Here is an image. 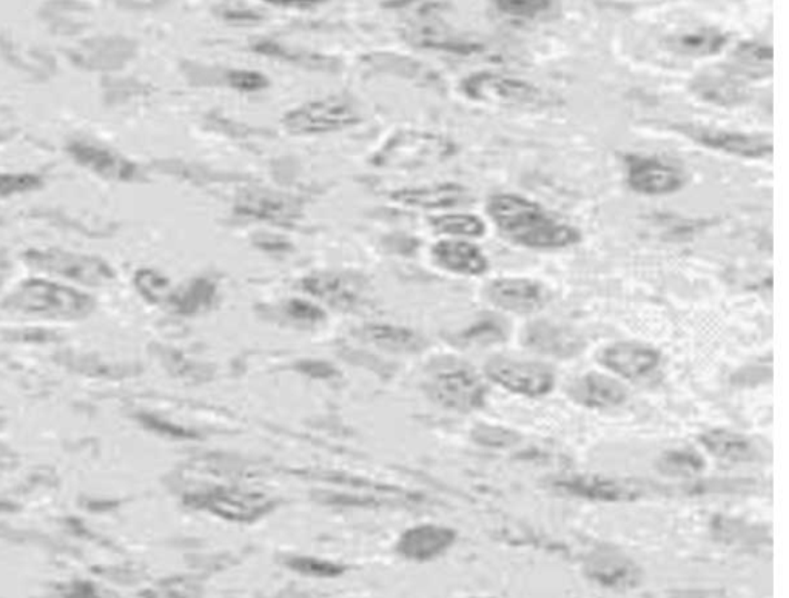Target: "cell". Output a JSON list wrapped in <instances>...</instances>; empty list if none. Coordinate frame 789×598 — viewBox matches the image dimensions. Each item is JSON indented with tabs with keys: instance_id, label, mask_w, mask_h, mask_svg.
<instances>
[{
	"instance_id": "obj_25",
	"label": "cell",
	"mask_w": 789,
	"mask_h": 598,
	"mask_svg": "<svg viewBox=\"0 0 789 598\" xmlns=\"http://www.w3.org/2000/svg\"><path fill=\"white\" fill-rule=\"evenodd\" d=\"M392 199L398 204L413 209L441 210L457 207L467 201V190L463 185L440 184L430 187L398 190L392 193Z\"/></svg>"
},
{
	"instance_id": "obj_22",
	"label": "cell",
	"mask_w": 789,
	"mask_h": 598,
	"mask_svg": "<svg viewBox=\"0 0 789 598\" xmlns=\"http://www.w3.org/2000/svg\"><path fill=\"white\" fill-rule=\"evenodd\" d=\"M569 395L577 403L591 409L620 406L628 398L625 386L603 373L589 372L569 387Z\"/></svg>"
},
{
	"instance_id": "obj_18",
	"label": "cell",
	"mask_w": 789,
	"mask_h": 598,
	"mask_svg": "<svg viewBox=\"0 0 789 598\" xmlns=\"http://www.w3.org/2000/svg\"><path fill=\"white\" fill-rule=\"evenodd\" d=\"M586 575L592 582L611 589H632L642 582V572L631 558L615 549L603 548L589 557Z\"/></svg>"
},
{
	"instance_id": "obj_43",
	"label": "cell",
	"mask_w": 789,
	"mask_h": 598,
	"mask_svg": "<svg viewBox=\"0 0 789 598\" xmlns=\"http://www.w3.org/2000/svg\"><path fill=\"white\" fill-rule=\"evenodd\" d=\"M113 7L125 11H150L164 7L168 0H107Z\"/></svg>"
},
{
	"instance_id": "obj_24",
	"label": "cell",
	"mask_w": 789,
	"mask_h": 598,
	"mask_svg": "<svg viewBox=\"0 0 789 598\" xmlns=\"http://www.w3.org/2000/svg\"><path fill=\"white\" fill-rule=\"evenodd\" d=\"M37 14L51 33L74 36L90 24L91 8L81 0H47Z\"/></svg>"
},
{
	"instance_id": "obj_5",
	"label": "cell",
	"mask_w": 789,
	"mask_h": 598,
	"mask_svg": "<svg viewBox=\"0 0 789 598\" xmlns=\"http://www.w3.org/2000/svg\"><path fill=\"white\" fill-rule=\"evenodd\" d=\"M28 266L53 273L84 286H105L115 278V272L105 259L62 249H30L24 253Z\"/></svg>"
},
{
	"instance_id": "obj_29",
	"label": "cell",
	"mask_w": 789,
	"mask_h": 598,
	"mask_svg": "<svg viewBox=\"0 0 789 598\" xmlns=\"http://www.w3.org/2000/svg\"><path fill=\"white\" fill-rule=\"evenodd\" d=\"M364 340L375 344L378 349L393 353H417L426 343L418 333L395 326H367L363 329Z\"/></svg>"
},
{
	"instance_id": "obj_28",
	"label": "cell",
	"mask_w": 789,
	"mask_h": 598,
	"mask_svg": "<svg viewBox=\"0 0 789 598\" xmlns=\"http://www.w3.org/2000/svg\"><path fill=\"white\" fill-rule=\"evenodd\" d=\"M692 88L695 93H699L700 98L712 104L734 105L746 98V88L737 76L729 71L703 74L694 82Z\"/></svg>"
},
{
	"instance_id": "obj_26",
	"label": "cell",
	"mask_w": 789,
	"mask_h": 598,
	"mask_svg": "<svg viewBox=\"0 0 789 598\" xmlns=\"http://www.w3.org/2000/svg\"><path fill=\"white\" fill-rule=\"evenodd\" d=\"M709 454L728 463H749L759 458V449L753 440L736 432L714 429L700 437Z\"/></svg>"
},
{
	"instance_id": "obj_39",
	"label": "cell",
	"mask_w": 789,
	"mask_h": 598,
	"mask_svg": "<svg viewBox=\"0 0 789 598\" xmlns=\"http://www.w3.org/2000/svg\"><path fill=\"white\" fill-rule=\"evenodd\" d=\"M507 332L509 330L501 321L489 318V320L478 321L471 329H467L461 338L467 343L491 344L506 340Z\"/></svg>"
},
{
	"instance_id": "obj_41",
	"label": "cell",
	"mask_w": 789,
	"mask_h": 598,
	"mask_svg": "<svg viewBox=\"0 0 789 598\" xmlns=\"http://www.w3.org/2000/svg\"><path fill=\"white\" fill-rule=\"evenodd\" d=\"M283 312L295 323L318 324L326 320V313L323 310L303 299H290L284 304Z\"/></svg>"
},
{
	"instance_id": "obj_20",
	"label": "cell",
	"mask_w": 789,
	"mask_h": 598,
	"mask_svg": "<svg viewBox=\"0 0 789 598\" xmlns=\"http://www.w3.org/2000/svg\"><path fill=\"white\" fill-rule=\"evenodd\" d=\"M457 540L454 529L421 525L407 529L397 543V552L412 562H429L443 555Z\"/></svg>"
},
{
	"instance_id": "obj_33",
	"label": "cell",
	"mask_w": 789,
	"mask_h": 598,
	"mask_svg": "<svg viewBox=\"0 0 789 598\" xmlns=\"http://www.w3.org/2000/svg\"><path fill=\"white\" fill-rule=\"evenodd\" d=\"M705 466L702 455L691 449L666 452L657 461L659 471L668 477H694L705 471Z\"/></svg>"
},
{
	"instance_id": "obj_23",
	"label": "cell",
	"mask_w": 789,
	"mask_h": 598,
	"mask_svg": "<svg viewBox=\"0 0 789 598\" xmlns=\"http://www.w3.org/2000/svg\"><path fill=\"white\" fill-rule=\"evenodd\" d=\"M432 256L438 266L460 275H483L489 269L486 255L472 242L458 239L440 241L432 249Z\"/></svg>"
},
{
	"instance_id": "obj_12",
	"label": "cell",
	"mask_w": 789,
	"mask_h": 598,
	"mask_svg": "<svg viewBox=\"0 0 789 598\" xmlns=\"http://www.w3.org/2000/svg\"><path fill=\"white\" fill-rule=\"evenodd\" d=\"M551 484L554 491L560 494L606 503L634 501L643 495L642 486L635 481L605 475H565L554 478Z\"/></svg>"
},
{
	"instance_id": "obj_47",
	"label": "cell",
	"mask_w": 789,
	"mask_h": 598,
	"mask_svg": "<svg viewBox=\"0 0 789 598\" xmlns=\"http://www.w3.org/2000/svg\"><path fill=\"white\" fill-rule=\"evenodd\" d=\"M0 138H2V136H0Z\"/></svg>"
},
{
	"instance_id": "obj_34",
	"label": "cell",
	"mask_w": 789,
	"mask_h": 598,
	"mask_svg": "<svg viewBox=\"0 0 789 598\" xmlns=\"http://www.w3.org/2000/svg\"><path fill=\"white\" fill-rule=\"evenodd\" d=\"M432 227L438 233L452 236H467V238H478L486 233V224L478 216L466 215V213H450L432 218Z\"/></svg>"
},
{
	"instance_id": "obj_21",
	"label": "cell",
	"mask_w": 789,
	"mask_h": 598,
	"mask_svg": "<svg viewBox=\"0 0 789 598\" xmlns=\"http://www.w3.org/2000/svg\"><path fill=\"white\" fill-rule=\"evenodd\" d=\"M523 346L543 355L571 358L585 349L580 336L549 323L529 324L521 336Z\"/></svg>"
},
{
	"instance_id": "obj_27",
	"label": "cell",
	"mask_w": 789,
	"mask_h": 598,
	"mask_svg": "<svg viewBox=\"0 0 789 598\" xmlns=\"http://www.w3.org/2000/svg\"><path fill=\"white\" fill-rule=\"evenodd\" d=\"M728 37L716 28H697L674 34L666 39V47L672 53L688 58H705L719 53L726 45Z\"/></svg>"
},
{
	"instance_id": "obj_16",
	"label": "cell",
	"mask_w": 789,
	"mask_h": 598,
	"mask_svg": "<svg viewBox=\"0 0 789 598\" xmlns=\"http://www.w3.org/2000/svg\"><path fill=\"white\" fill-rule=\"evenodd\" d=\"M628 184L634 192L642 195H671L686 184V176L679 168L660 159L631 156L628 159Z\"/></svg>"
},
{
	"instance_id": "obj_19",
	"label": "cell",
	"mask_w": 789,
	"mask_h": 598,
	"mask_svg": "<svg viewBox=\"0 0 789 598\" xmlns=\"http://www.w3.org/2000/svg\"><path fill=\"white\" fill-rule=\"evenodd\" d=\"M598 361L626 380H638L657 369L660 353L640 344L618 343L601 350Z\"/></svg>"
},
{
	"instance_id": "obj_13",
	"label": "cell",
	"mask_w": 789,
	"mask_h": 598,
	"mask_svg": "<svg viewBox=\"0 0 789 598\" xmlns=\"http://www.w3.org/2000/svg\"><path fill=\"white\" fill-rule=\"evenodd\" d=\"M680 133L712 150L748 159H765L773 155L774 145L766 136L725 132L699 125H679Z\"/></svg>"
},
{
	"instance_id": "obj_11",
	"label": "cell",
	"mask_w": 789,
	"mask_h": 598,
	"mask_svg": "<svg viewBox=\"0 0 789 598\" xmlns=\"http://www.w3.org/2000/svg\"><path fill=\"white\" fill-rule=\"evenodd\" d=\"M195 508L207 509L212 514L230 521L258 520L276 508L275 501L259 492H242L236 489H216V491L195 494L189 501Z\"/></svg>"
},
{
	"instance_id": "obj_7",
	"label": "cell",
	"mask_w": 789,
	"mask_h": 598,
	"mask_svg": "<svg viewBox=\"0 0 789 598\" xmlns=\"http://www.w3.org/2000/svg\"><path fill=\"white\" fill-rule=\"evenodd\" d=\"M65 152L79 167L105 181L130 184L142 179L141 168L135 161L102 142L88 138L70 139L65 145Z\"/></svg>"
},
{
	"instance_id": "obj_37",
	"label": "cell",
	"mask_w": 789,
	"mask_h": 598,
	"mask_svg": "<svg viewBox=\"0 0 789 598\" xmlns=\"http://www.w3.org/2000/svg\"><path fill=\"white\" fill-rule=\"evenodd\" d=\"M135 286L150 303H162L170 296V283L155 270H139L135 275Z\"/></svg>"
},
{
	"instance_id": "obj_38",
	"label": "cell",
	"mask_w": 789,
	"mask_h": 598,
	"mask_svg": "<svg viewBox=\"0 0 789 598\" xmlns=\"http://www.w3.org/2000/svg\"><path fill=\"white\" fill-rule=\"evenodd\" d=\"M495 7L504 16L535 19L552 7V0H495Z\"/></svg>"
},
{
	"instance_id": "obj_31",
	"label": "cell",
	"mask_w": 789,
	"mask_h": 598,
	"mask_svg": "<svg viewBox=\"0 0 789 598\" xmlns=\"http://www.w3.org/2000/svg\"><path fill=\"white\" fill-rule=\"evenodd\" d=\"M218 289L210 279L198 278L176 293H170L168 303L181 315H195L215 304Z\"/></svg>"
},
{
	"instance_id": "obj_44",
	"label": "cell",
	"mask_w": 789,
	"mask_h": 598,
	"mask_svg": "<svg viewBox=\"0 0 789 598\" xmlns=\"http://www.w3.org/2000/svg\"><path fill=\"white\" fill-rule=\"evenodd\" d=\"M301 369H303V372L309 373V375L316 378H330L332 375H336L335 369L326 363H313V361H310V363L301 364Z\"/></svg>"
},
{
	"instance_id": "obj_30",
	"label": "cell",
	"mask_w": 789,
	"mask_h": 598,
	"mask_svg": "<svg viewBox=\"0 0 789 598\" xmlns=\"http://www.w3.org/2000/svg\"><path fill=\"white\" fill-rule=\"evenodd\" d=\"M0 53L4 56L5 61L10 62L14 67L21 68L25 73L34 74L37 78L53 76L54 70H56V62L50 54L36 50V48L24 50L22 45L16 44L7 37H0Z\"/></svg>"
},
{
	"instance_id": "obj_36",
	"label": "cell",
	"mask_w": 789,
	"mask_h": 598,
	"mask_svg": "<svg viewBox=\"0 0 789 598\" xmlns=\"http://www.w3.org/2000/svg\"><path fill=\"white\" fill-rule=\"evenodd\" d=\"M284 565L298 574L307 575V577L315 578H336L346 572V568L336 563L327 562V560H319L313 557H287L284 560Z\"/></svg>"
},
{
	"instance_id": "obj_6",
	"label": "cell",
	"mask_w": 789,
	"mask_h": 598,
	"mask_svg": "<svg viewBox=\"0 0 789 598\" xmlns=\"http://www.w3.org/2000/svg\"><path fill=\"white\" fill-rule=\"evenodd\" d=\"M467 98L503 107H543L546 96L540 88L521 79L497 73H477L464 79Z\"/></svg>"
},
{
	"instance_id": "obj_42",
	"label": "cell",
	"mask_w": 789,
	"mask_h": 598,
	"mask_svg": "<svg viewBox=\"0 0 789 598\" xmlns=\"http://www.w3.org/2000/svg\"><path fill=\"white\" fill-rule=\"evenodd\" d=\"M229 85L242 93H255V91L266 90L269 87L264 74L252 70H233L229 73Z\"/></svg>"
},
{
	"instance_id": "obj_2",
	"label": "cell",
	"mask_w": 789,
	"mask_h": 598,
	"mask_svg": "<svg viewBox=\"0 0 789 598\" xmlns=\"http://www.w3.org/2000/svg\"><path fill=\"white\" fill-rule=\"evenodd\" d=\"M4 309L50 320L74 321L87 318L95 310V299L45 279H28L5 299Z\"/></svg>"
},
{
	"instance_id": "obj_8",
	"label": "cell",
	"mask_w": 789,
	"mask_h": 598,
	"mask_svg": "<svg viewBox=\"0 0 789 598\" xmlns=\"http://www.w3.org/2000/svg\"><path fill=\"white\" fill-rule=\"evenodd\" d=\"M450 155V144L429 133L401 132L384 144L373 162L378 167L415 168Z\"/></svg>"
},
{
	"instance_id": "obj_1",
	"label": "cell",
	"mask_w": 789,
	"mask_h": 598,
	"mask_svg": "<svg viewBox=\"0 0 789 598\" xmlns=\"http://www.w3.org/2000/svg\"><path fill=\"white\" fill-rule=\"evenodd\" d=\"M487 213L504 238L528 249H565L581 239L580 232L520 195L498 193L487 201Z\"/></svg>"
},
{
	"instance_id": "obj_40",
	"label": "cell",
	"mask_w": 789,
	"mask_h": 598,
	"mask_svg": "<svg viewBox=\"0 0 789 598\" xmlns=\"http://www.w3.org/2000/svg\"><path fill=\"white\" fill-rule=\"evenodd\" d=\"M474 440L483 446L506 449V447L517 444L520 441V435L511 429H504V427L481 424L477 429H474Z\"/></svg>"
},
{
	"instance_id": "obj_4",
	"label": "cell",
	"mask_w": 789,
	"mask_h": 598,
	"mask_svg": "<svg viewBox=\"0 0 789 598\" xmlns=\"http://www.w3.org/2000/svg\"><path fill=\"white\" fill-rule=\"evenodd\" d=\"M427 394L440 406L467 414L484 406L487 389L474 367L450 361L432 375Z\"/></svg>"
},
{
	"instance_id": "obj_45",
	"label": "cell",
	"mask_w": 789,
	"mask_h": 598,
	"mask_svg": "<svg viewBox=\"0 0 789 598\" xmlns=\"http://www.w3.org/2000/svg\"><path fill=\"white\" fill-rule=\"evenodd\" d=\"M270 4L279 5V7H292V8H307L313 5L321 4L323 0H267Z\"/></svg>"
},
{
	"instance_id": "obj_32",
	"label": "cell",
	"mask_w": 789,
	"mask_h": 598,
	"mask_svg": "<svg viewBox=\"0 0 789 598\" xmlns=\"http://www.w3.org/2000/svg\"><path fill=\"white\" fill-rule=\"evenodd\" d=\"M773 48L759 42H743L734 53L737 73L748 74L751 78H763L773 71Z\"/></svg>"
},
{
	"instance_id": "obj_17",
	"label": "cell",
	"mask_w": 789,
	"mask_h": 598,
	"mask_svg": "<svg viewBox=\"0 0 789 598\" xmlns=\"http://www.w3.org/2000/svg\"><path fill=\"white\" fill-rule=\"evenodd\" d=\"M235 210L256 221L293 224L301 216V202L286 193L250 189L239 195Z\"/></svg>"
},
{
	"instance_id": "obj_35",
	"label": "cell",
	"mask_w": 789,
	"mask_h": 598,
	"mask_svg": "<svg viewBox=\"0 0 789 598\" xmlns=\"http://www.w3.org/2000/svg\"><path fill=\"white\" fill-rule=\"evenodd\" d=\"M47 185V178L36 172H0V199L39 192Z\"/></svg>"
},
{
	"instance_id": "obj_15",
	"label": "cell",
	"mask_w": 789,
	"mask_h": 598,
	"mask_svg": "<svg viewBox=\"0 0 789 598\" xmlns=\"http://www.w3.org/2000/svg\"><path fill=\"white\" fill-rule=\"evenodd\" d=\"M486 296L494 306L518 315H531L548 304L546 286L526 278L495 279L486 287Z\"/></svg>"
},
{
	"instance_id": "obj_46",
	"label": "cell",
	"mask_w": 789,
	"mask_h": 598,
	"mask_svg": "<svg viewBox=\"0 0 789 598\" xmlns=\"http://www.w3.org/2000/svg\"><path fill=\"white\" fill-rule=\"evenodd\" d=\"M11 272L10 259L7 258L4 252H0V286L4 284L5 279L8 278Z\"/></svg>"
},
{
	"instance_id": "obj_14",
	"label": "cell",
	"mask_w": 789,
	"mask_h": 598,
	"mask_svg": "<svg viewBox=\"0 0 789 598\" xmlns=\"http://www.w3.org/2000/svg\"><path fill=\"white\" fill-rule=\"evenodd\" d=\"M303 289L329 306L353 310L366 298V279L353 273H313L303 279Z\"/></svg>"
},
{
	"instance_id": "obj_3",
	"label": "cell",
	"mask_w": 789,
	"mask_h": 598,
	"mask_svg": "<svg viewBox=\"0 0 789 598\" xmlns=\"http://www.w3.org/2000/svg\"><path fill=\"white\" fill-rule=\"evenodd\" d=\"M361 115L355 104L341 96L316 99L289 111L283 119L287 132L295 136L324 135L341 132L360 124Z\"/></svg>"
},
{
	"instance_id": "obj_10",
	"label": "cell",
	"mask_w": 789,
	"mask_h": 598,
	"mask_svg": "<svg viewBox=\"0 0 789 598\" xmlns=\"http://www.w3.org/2000/svg\"><path fill=\"white\" fill-rule=\"evenodd\" d=\"M135 54V42L119 34L90 37L67 50L71 64L90 73H115L135 58Z\"/></svg>"
},
{
	"instance_id": "obj_9",
	"label": "cell",
	"mask_w": 789,
	"mask_h": 598,
	"mask_svg": "<svg viewBox=\"0 0 789 598\" xmlns=\"http://www.w3.org/2000/svg\"><path fill=\"white\" fill-rule=\"evenodd\" d=\"M484 372L498 386L524 397H543L555 386L552 370L534 361L494 357L487 361Z\"/></svg>"
}]
</instances>
